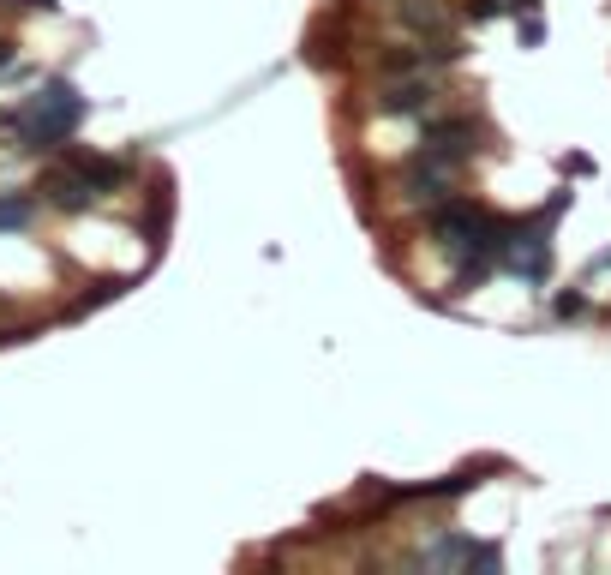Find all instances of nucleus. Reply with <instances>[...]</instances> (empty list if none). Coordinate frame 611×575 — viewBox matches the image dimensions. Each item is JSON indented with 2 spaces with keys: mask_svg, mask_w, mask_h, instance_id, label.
Returning a JSON list of instances; mask_svg holds the SVG:
<instances>
[{
  "mask_svg": "<svg viewBox=\"0 0 611 575\" xmlns=\"http://www.w3.org/2000/svg\"><path fill=\"white\" fill-rule=\"evenodd\" d=\"M84 114H90V102H84L66 78H48L36 96H24L18 108H6V126L18 132V144H24V150H54V144H60V138H66Z\"/></svg>",
  "mask_w": 611,
  "mask_h": 575,
  "instance_id": "f257e3e1",
  "label": "nucleus"
},
{
  "mask_svg": "<svg viewBox=\"0 0 611 575\" xmlns=\"http://www.w3.org/2000/svg\"><path fill=\"white\" fill-rule=\"evenodd\" d=\"M420 144L468 168V156H474V120H462V114H438V108H432L426 126H420Z\"/></svg>",
  "mask_w": 611,
  "mask_h": 575,
  "instance_id": "f03ea898",
  "label": "nucleus"
},
{
  "mask_svg": "<svg viewBox=\"0 0 611 575\" xmlns=\"http://www.w3.org/2000/svg\"><path fill=\"white\" fill-rule=\"evenodd\" d=\"M420 564L426 570H444V564H480V570H504V552L498 546H480V540H462V534H444V540H432L426 552H420Z\"/></svg>",
  "mask_w": 611,
  "mask_h": 575,
  "instance_id": "7ed1b4c3",
  "label": "nucleus"
},
{
  "mask_svg": "<svg viewBox=\"0 0 611 575\" xmlns=\"http://www.w3.org/2000/svg\"><path fill=\"white\" fill-rule=\"evenodd\" d=\"M378 108H384V114H432V108H438L432 72H408L402 84H390V90L378 96Z\"/></svg>",
  "mask_w": 611,
  "mask_h": 575,
  "instance_id": "20e7f679",
  "label": "nucleus"
},
{
  "mask_svg": "<svg viewBox=\"0 0 611 575\" xmlns=\"http://www.w3.org/2000/svg\"><path fill=\"white\" fill-rule=\"evenodd\" d=\"M42 192H48V204H60V210H90L96 198H108V192H102L90 174H78L72 162H66V168H54V174L42 180Z\"/></svg>",
  "mask_w": 611,
  "mask_h": 575,
  "instance_id": "39448f33",
  "label": "nucleus"
},
{
  "mask_svg": "<svg viewBox=\"0 0 611 575\" xmlns=\"http://www.w3.org/2000/svg\"><path fill=\"white\" fill-rule=\"evenodd\" d=\"M390 18H396V24H408L414 36H444V30H450L444 0H390Z\"/></svg>",
  "mask_w": 611,
  "mask_h": 575,
  "instance_id": "423d86ee",
  "label": "nucleus"
},
{
  "mask_svg": "<svg viewBox=\"0 0 611 575\" xmlns=\"http://www.w3.org/2000/svg\"><path fill=\"white\" fill-rule=\"evenodd\" d=\"M66 162H72L78 174H90V180H96L102 192H114V186L126 180V162H114V156H96V150H72Z\"/></svg>",
  "mask_w": 611,
  "mask_h": 575,
  "instance_id": "0eeeda50",
  "label": "nucleus"
},
{
  "mask_svg": "<svg viewBox=\"0 0 611 575\" xmlns=\"http://www.w3.org/2000/svg\"><path fill=\"white\" fill-rule=\"evenodd\" d=\"M30 222V198H0V228H24Z\"/></svg>",
  "mask_w": 611,
  "mask_h": 575,
  "instance_id": "6e6552de",
  "label": "nucleus"
},
{
  "mask_svg": "<svg viewBox=\"0 0 611 575\" xmlns=\"http://www.w3.org/2000/svg\"><path fill=\"white\" fill-rule=\"evenodd\" d=\"M552 312H558V318H582V312H588V294H558Z\"/></svg>",
  "mask_w": 611,
  "mask_h": 575,
  "instance_id": "1a4fd4ad",
  "label": "nucleus"
},
{
  "mask_svg": "<svg viewBox=\"0 0 611 575\" xmlns=\"http://www.w3.org/2000/svg\"><path fill=\"white\" fill-rule=\"evenodd\" d=\"M600 270H611V252H606V258H600Z\"/></svg>",
  "mask_w": 611,
  "mask_h": 575,
  "instance_id": "9d476101",
  "label": "nucleus"
}]
</instances>
